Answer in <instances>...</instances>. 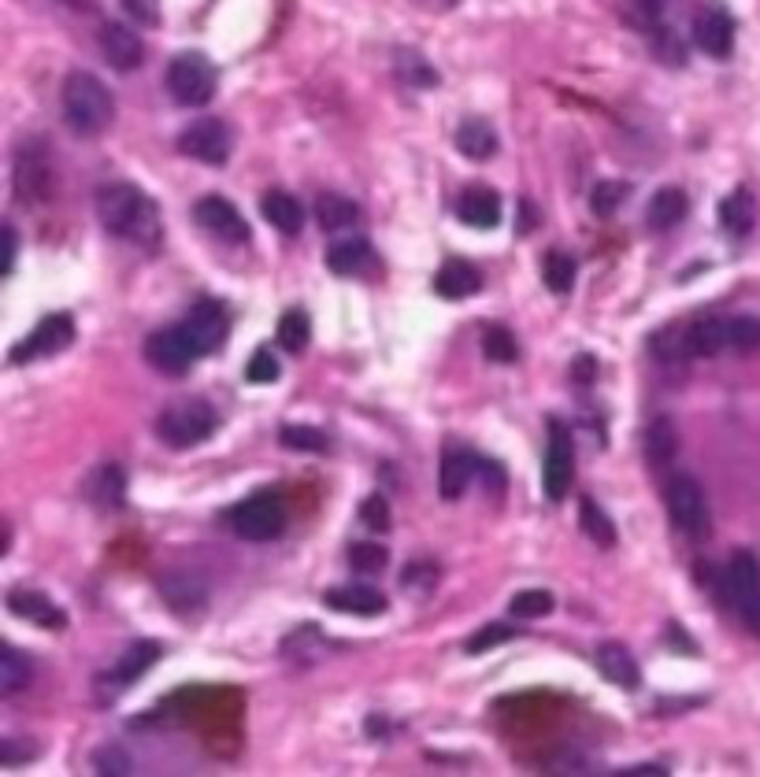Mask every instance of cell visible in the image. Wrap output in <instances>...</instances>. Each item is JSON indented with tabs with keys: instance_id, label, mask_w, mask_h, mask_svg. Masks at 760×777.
Returning a JSON list of instances; mask_svg holds the SVG:
<instances>
[{
	"instance_id": "681fc988",
	"label": "cell",
	"mask_w": 760,
	"mask_h": 777,
	"mask_svg": "<svg viewBox=\"0 0 760 777\" xmlns=\"http://www.w3.org/2000/svg\"><path fill=\"white\" fill-rule=\"evenodd\" d=\"M401 585L409 588V593H431V588L438 585V566L431 559H412L409 566L401 571Z\"/></svg>"
},
{
	"instance_id": "680465c9",
	"label": "cell",
	"mask_w": 760,
	"mask_h": 777,
	"mask_svg": "<svg viewBox=\"0 0 760 777\" xmlns=\"http://www.w3.org/2000/svg\"><path fill=\"white\" fill-rule=\"evenodd\" d=\"M68 4H86V0H68Z\"/></svg>"
},
{
	"instance_id": "b9f144b4",
	"label": "cell",
	"mask_w": 760,
	"mask_h": 777,
	"mask_svg": "<svg viewBox=\"0 0 760 777\" xmlns=\"http://www.w3.org/2000/svg\"><path fill=\"white\" fill-rule=\"evenodd\" d=\"M549 610H553V593H549V588H523V593H516L512 604H509V615L520 618V622L546 618Z\"/></svg>"
},
{
	"instance_id": "f5cc1de1",
	"label": "cell",
	"mask_w": 760,
	"mask_h": 777,
	"mask_svg": "<svg viewBox=\"0 0 760 777\" xmlns=\"http://www.w3.org/2000/svg\"><path fill=\"white\" fill-rule=\"evenodd\" d=\"M734 607H738V615H742L746 629H749V633H757V637H760V593L746 596L742 604H734Z\"/></svg>"
},
{
	"instance_id": "ee69618b",
	"label": "cell",
	"mask_w": 760,
	"mask_h": 777,
	"mask_svg": "<svg viewBox=\"0 0 760 777\" xmlns=\"http://www.w3.org/2000/svg\"><path fill=\"white\" fill-rule=\"evenodd\" d=\"M520 637V629L509 626V622H490V626H482L479 633H471L468 644H464V652L468 655H487L493 648H501V644H509Z\"/></svg>"
},
{
	"instance_id": "7bdbcfd3",
	"label": "cell",
	"mask_w": 760,
	"mask_h": 777,
	"mask_svg": "<svg viewBox=\"0 0 760 777\" xmlns=\"http://www.w3.org/2000/svg\"><path fill=\"white\" fill-rule=\"evenodd\" d=\"M398 78L412 89H434L438 71L423 60L420 52H398Z\"/></svg>"
},
{
	"instance_id": "9a60e30c",
	"label": "cell",
	"mask_w": 760,
	"mask_h": 777,
	"mask_svg": "<svg viewBox=\"0 0 760 777\" xmlns=\"http://www.w3.org/2000/svg\"><path fill=\"white\" fill-rule=\"evenodd\" d=\"M101 52L116 71H138L141 60H146V44L123 22H104L101 27Z\"/></svg>"
},
{
	"instance_id": "c3c4849f",
	"label": "cell",
	"mask_w": 760,
	"mask_h": 777,
	"mask_svg": "<svg viewBox=\"0 0 760 777\" xmlns=\"http://www.w3.org/2000/svg\"><path fill=\"white\" fill-rule=\"evenodd\" d=\"M279 374H282V366H279V360H274L271 349L252 352V360L246 366V377L252 385H271V382H279Z\"/></svg>"
},
{
	"instance_id": "52a82bcc",
	"label": "cell",
	"mask_w": 760,
	"mask_h": 777,
	"mask_svg": "<svg viewBox=\"0 0 760 777\" xmlns=\"http://www.w3.org/2000/svg\"><path fill=\"white\" fill-rule=\"evenodd\" d=\"M227 522L234 529V537L241 541L252 544L274 541L286 529V504L274 493H252L227 511Z\"/></svg>"
},
{
	"instance_id": "484cf974",
	"label": "cell",
	"mask_w": 760,
	"mask_h": 777,
	"mask_svg": "<svg viewBox=\"0 0 760 777\" xmlns=\"http://www.w3.org/2000/svg\"><path fill=\"white\" fill-rule=\"evenodd\" d=\"M260 211H263V219H268L274 230L286 233V238H297V233H301V226H304L301 200L290 196V193H282V189H271V193H263Z\"/></svg>"
},
{
	"instance_id": "e575fe53",
	"label": "cell",
	"mask_w": 760,
	"mask_h": 777,
	"mask_svg": "<svg viewBox=\"0 0 760 777\" xmlns=\"http://www.w3.org/2000/svg\"><path fill=\"white\" fill-rule=\"evenodd\" d=\"M30 677H34V670H30V659L19 648L8 644V648L0 652V696L23 693V688L30 685Z\"/></svg>"
},
{
	"instance_id": "816d5d0a",
	"label": "cell",
	"mask_w": 760,
	"mask_h": 777,
	"mask_svg": "<svg viewBox=\"0 0 760 777\" xmlns=\"http://www.w3.org/2000/svg\"><path fill=\"white\" fill-rule=\"evenodd\" d=\"M130 19L146 22V27H160V0H123Z\"/></svg>"
},
{
	"instance_id": "5bb4252c",
	"label": "cell",
	"mask_w": 760,
	"mask_h": 777,
	"mask_svg": "<svg viewBox=\"0 0 760 777\" xmlns=\"http://www.w3.org/2000/svg\"><path fill=\"white\" fill-rule=\"evenodd\" d=\"M86 504L97 511H119L127 504V471L119 463H101L82 482Z\"/></svg>"
},
{
	"instance_id": "7a4b0ae2",
	"label": "cell",
	"mask_w": 760,
	"mask_h": 777,
	"mask_svg": "<svg viewBox=\"0 0 760 777\" xmlns=\"http://www.w3.org/2000/svg\"><path fill=\"white\" fill-rule=\"evenodd\" d=\"M60 104H63V122H68L79 138H93V133L112 127V119H116L112 89L90 71H71L63 78Z\"/></svg>"
},
{
	"instance_id": "7402d4cb",
	"label": "cell",
	"mask_w": 760,
	"mask_h": 777,
	"mask_svg": "<svg viewBox=\"0 0 760 777\" xmlns=\"http://www.w3.org/2000/svg\"><path fill=\"white\" fill-rule=\"evenodd\" d=\"M460 222L476 230H493L501 222V196L490 185H468L460 196Z\"/></svg>"
},
{
	"instance_id": "db71d44e",
	"label": "cell",
	"mask_w": 760,
	"mask_h": 777,
	"mask_svg": "<svg viewBox=\"0 0 760 777\" xmlns=\"http://www.w3.org/2000/svg\"><path fill=\"white\" fill-rule=\"evenodd\" d=\"M571 377H576L579 385H590L593 377H598V363H593V355H579V360L571 363Z\"/></svg>"
},
{
	"instance_id": "277c9868",
	"label": "cell",
	"mask_w": 760,
	"mask_h": 777,
	"mask_svg": "<svg viewBox=\"0 0 760 777\" xmlns=\"http://www.w3.org/2000/svg\"><path fill=\"white\" fill-rule=\"evenodd\" d=\"M219 85L216 63L204 52H179L168 63V93L182 108H204L212 104Z\"/></svg>"
},
{
	"instance_id": "6da1fadb",
	"label": "cell",
	"mask_w": 760,
	"mask_h": 777,
	"mask_svg": "<svg viewBox=\"0 0 760 777\" xmlns=\"http://www.w3.org/2000/svg\"><path fill=\"white\" fill-rule=\"evenodd\" d=\"M97 204V219L108 233L123 238L138 249H160L163 241V219L160 208L141 193L138 185L130 182H104L93 196Z\"/></svg>"
},
{
	"instance_id": "603a6c76",
	"label": "cell",
	"mask_w": 760,
	"mask_h": 777,
	"mask_svg": "<svg viewBox=\"0 0 760 777\" xmlns=\"http://www.w3.org/2000/svg\"><path fill=\"white\" fill-rule=\"evenodd\" d=\"M157 659H160V644L157 640H138V644H130L123 655H119L112 670L104 674V682L116 685V688H127V685H134Z\"/></svg>"
},
{
	"instance_id": "d6a6232c",
	"label": "cell",
	"mask_w": 760,
	"mask_h": 777,
	"mask_svg": "<svg viewBox=\"0 0 760 777\" xmlns=\"http://www.w3.org/2000/svg\"><path fill=\"white\" fill-rule=\"evenodd\" d=\"M720 222L727 233H734V238H746V233H753L757 226V200L749 189H734L731 196L720 204Z\"/></svg>"
},
{
	"instance_id": "9c48e42d",
	"label": "cell",
	"mask_w": 760,
	"mask_h": 777,
	"mask_svg": "<svg viewBox=\"0 0 760 777\" xmlns=\"http://www.w3.org/2000/svg\"><path fill=\"white\" fill-rule=\"evenodd\" d=\"M230 144H234V138H230L227 122L223 119H197L190 122L182 133H179V152L190 155V160L197 163H208V167H219L230 160Z\"/></svg>"
},
{
	"instance_id": "f1b7e54d",
	"label": "cell",
	"mask_w": 760,
	"mask_h": 777,
	"mask_svg": "<svg viewBox=\"0 0 760 777\" xmlns=\"http://www.w3.org/2000/svg\"><path fill=\"white\" fill-rule=\"evenodd\" d=\"M649 352H653V360L676 366L682 360H690L693 352V337H690V326H682V322H668V326H660L653 337H649Z\"/></svg>"
},
{
	"instance_id": "f546056e",
	"label": "cell",
	"mask_w": 760,
	"mask_h": 777,
	"mask_svg": "<svg viewBox=\"0 0 760 777\" xmlns=\"http://www.w3.org/2000/svg\"><path fill=\"white\" fill-rule=\"evenodd\" d=\"M687 211H690V200L682 189L676 185H664V189H657L653 200H649V208H646V222L653 230H671V226H679L682 219H687Z\"/></svg>"
},
{
	"instance_id": "ba28073f",
	"label": "cell",
	"mask_w": 760,
	"mask_h": 777,
	"mask_svg": "<svg viewBox=\"0 0 760 777\" xmlns=\"http://www.w3.org/2000/svg\"><path fill=\"white\" fill-rule=\"evenodd\" d=\"M542 485L549 500H564L576 485V441L560 418H549V448H546V471Z\"/></svg>"
},
{
	"instance_id": "6f0895ef",
	"label": "cell",
	"mask_w": 760,
	"mask_h": 777,
	"mask_svg": "<svg viewBox=\"0 0 760 777\" xmlns=\"http://www.w3.org/2000/svg\"><path fill=\"white\" fill-rule=\"evenodd\" d=\"M416 4L431 8V11H449V8H457V0H416Z\"/></svg>"
},
{
	"instance_id": "4fadbf2b",
	"label": "cell",
	"mask_w": 760,
	"mask_h": 777,
	"mask_svg": "<svg viewBox=\"0 0 760 777\" xmlns=\"http://www.w3.org/2000/svg\"><path fill=\"white\" fill-rule=\"evenodd\" d=\"M146 360L157 366V371L179 377V374L190 371L193 360H201V355H197L193 341L186 337V330H182V322H179V326H168V330L152 333V337L146 341Z\"/></svg>"
},
{
	"instance_id": "1f68e13d",
	"label": "cell",
	"mask_w": 760,
	"mask_h": 777,
	"mask_svg": "<svg viewBox=\"0 0 760 777\" xmlns=\"http://www.w3.org/2000/svg\"><path fill=\"white\" fill-rule=\"evenodd\" d=\"M316 222L327 233L352 230L360 222V208H357V200H349V196H341V193H323V196L316 200Z\"/></svg>"
},
{
	"instance_id": "f6af8a7d",
	"label": "cell",
	"mask_w": 760,
	"mask_h": 777,
	"mask_svg": "<svg viewBox=\"0 0 760 777\" xmlns=\"http://www.w3.org/2000/svg\"><path fill=\"white\" fill-rule=\"evenodd\" d=\"M308 337H312V322H308L304 311H286L279 322V344L286 352H304Z\"/></svg>"
},
{
	"instance_id": "7dc6e473",
	"label": "cell",
	"mask_w": 760,
	"mask_h": 777,
	"mask_svg": "<svg viewBox=\"0 0 760 777\" xmlns=\"http://www.w3.org/2000/svg\"><path fill=\"white\" fill-rule=\"evenodd\" d=\"M360 522L363 526H368L371 533H390V526H393V515H390V500L387 496H368L360 504Z\"/></svg>"
},
{
	"instance_id": "9f6ffc18",
	"label": "cell",
	"mask_w": 760,
	"mask_h": 777,
	"mask_svg": "<svg viewBox=\"0 0 760 777\" xmlns=\"http://www.w3.org/2000/svg\"><path fill=\"white\" fill-rule=\"evenodd\" d=\"M646 774H664V766L642 763V766H631V770H623V777H646Z\"/></svg>"
},
{
	"instance_id": "e0dca14e",
	"label": "cell",
	"mask_w": 760,
	"mask_h": 777,
	"mask_svg": "<svg viewBox=\"0 0 760 777\" xmlns=\"http://www.w3.org/2000/svg\"><path fill=\"white\" fill-rule=\"evenodd\" d=\"M160 593L174 610H182V615H197V610L208 604V582L193 571L163 574L160 577Z\"/></svg>"
},
{
	"instance_id": "836d02e7",
	"label": "cell",
	"mask_w": 760,
	"mask_h": 777,
	"mask_svg": "<svg viewBox=\"0 0 760 777\" xmlns=\"http://www.w3.org/2000/svg\"><path fill=\"white\" fill-rule=\"evenodd\" d=\"M579 526L598 548H616V522L604 515V507L593 496L579 500Z\"/></svg>"
},
{
	"instance_id": "44dd1931",
	"label": "cell",
	"mask_w": 760,
	"mask_h": 777,
	"mask_svg": "<svg viewBox=\"0 0 760 777\" xmlns=\"http://www.w3.org/2000/svg\"><path fill=\"white\" fill-rule=\"evenodd\" d=\"M323 604L334 607V610H346V615L371 618V615H382V610H387V596L371 585H338V588H327Z\"/></svg>"
},
{
	"instance_id": "f35d334b",
	"label": "cell",
	"mask_w": 760,
	"mask_h": 777,
	"mask_svg": "<svg viewBox=\"0 0 760 777\" xmlns=\"http://www.w3.org/2000/svg\"><path fill=\"white\" fill-rule=\"evenodd\" d=\"M727 322V349L738 355H749L760 349V319L757 315H734Z\"/></svg>"
},
{
	"instance_id": "cb8c5ba5",
	"label": "cell",
	"mask_w": 760,
	"mask_h": 777,
	"mask_svg": "<svg viewBox=\"0 0 760 777\" xmlns=\"http://www.w3.org/2000/svg\"><path fill=\"white\" fill-rule=\"evenodd\" d=\"M598 670L609 677V682L616 688H627V693H634L638 685H642V670H638V663H634V655L623 648V644H601L598 648Z\"/></svg>"
},
{
	"instance_id": "f907efd6",
	"label": "cell",
	"mask_w": 760,
	"mask_h": 777,
	"mask_svg": "<svg viewBox=\"0 0 760 777\" xmlns=\"http://www.w3.org/2000/svg\"><path fill=\"white\" fill-rule=\"evenodd\" d=\"M93 766H97V774H104V777L130 774V755L119 748V744H104V748L93 751Z\"/></svg>"
},
{
	"instance_id": "ab89813d",
	"label": "cell",
	"mask_w": 760,
	"mask_h": 777,
	"mask_svg": "<svg viewBox=\"0 0 760 777\" xmlns=\"http://www.w3.org/2000/svg\"><path fill=\"white\" fill-rule=\"evenodd\" d=\"M693 352L698 355H720L727 349V322L723 319H698L690 322Z\"/></svg>"
},
{
	"instance_id": "30bf717a",
	"label": "cell",
	"mask_w": 760,
	"mask_h": 777,
	"mask_svg": "<svg viewBox=\"0 0 760 777\" xmlns=\"http://www.w3.org/2000/svg\"><path fill=\"white\" fill-rule=\"evenodd\" d=\"M186 337L193 341L197 355H212L223 349L227 333H230V315L219 300H201V304L190 307V315L182 319Z\"/></svg>"
},
{
	"instance_id": "d4e9b609",
	"label": "cell",
	"mask_w": 760,
	"mask_h": 777,
	"mask_svg": "<svg viewBox=\"0 0 760 777\" xmlns=\"http://www.w3.org/2000/svg\"><path fill=\"white\" fill-rule=\"evenodd\" d=\"M482 289V274L464 260L442 263V271L434 274V293L442 300H468Z\"/></svg>"
},
{
	"instance_id": "bcb514c9",
	"label": "cell",
	"mask_w": 760,
	"mask_h": 777,
	"mask_svg": "<svg viewBox=\"0 0 760 777\" xmlns=\"http://www.w3.org/2000/svg\"><path fill=\"white\" fill-rule=\"evenodd\" d=\"M387 559H390L387 548H382V544H371V541H360L349 548V563L357 574H382L387 571Z\"/></svg>"
},
{
	"instance_id": "5b68a950",
	"label": "cell",
	"mask_w": 760,
	"mask_h": 777,
	"mask_svg": "<svg viewBox=\"0 0 760 777\" xmlns=\"http://www.w3.org/2000/svg\"><path fill=\"white\" fill-rule=\"evenodd\" d=\"M668 515L676 522V529L690 541H704L712 533V515H709V496H704L701 482L687 471H679L664 488Z\"/></svg>"
},
{
	"instance_id": "ac0fdd59",
	"label": "cell",
	"mask_w": 760,
	"mask_h": 777,
	"mask_svg": "<svg viewBox=\"0 0 760 777\" xmlns=\"http://www.w3.org/2000/svg\"><path fill=\"white\" fill-rule=\"evenodd\" d=\"M8 610L19 618H27V622H34V626H41V629L68 626V615H63L46 593H38V588H12V593H8Z\"/></svg>"
},
{
	"instance_id": "74e56055",
	"label": "cell",
	"mask_w": 760,
	"mask_h": 777,
	"mask_svg": "<svg viewBox=\"0 0 760 777\" xmlns=\"http://www.w3.org/2000/svg\"><path fill=\"white\" fill-rule=\"evenodd\" d=\"M542 282L553 289V293H571V285H576V260H571L568 252H546L542 260Z\"/></svg>"
},
{
	"instance_id": "11a10c76",
	"label": "cell",
	"mask_w": 760,
	"mask_h": 777,
	"mask_svg": "<svg viewBox=\"0 0 760 777\" xmlns=\"http://www.w3.org/2000/svg\"><path fill=\"white\" fill-rule=\"evenodd\" d=\"M16 255H19L16 226H4V266H0V271H4V274H12V271H16Z\"/></svg>"
},
{
	"instance_id": "d6986e66",
	"label": "cell",
	"mask_w": 760,
	"mask_h": 777,
	"mask_svg": "<svg viewBox=\"0 0 760 777\" xmlns=\"http://www.w3.org/2000/svg\"><path fill=\"white\" fill-rule=\"evenodd\" d=\"M693 44L704 56H716V60H727L734 49V22L723 11H701L693 19Z\"/></svg>"
},
{
	"instance_id": "7c38bea8",
	"label": "cell",
	"mask_w": 760,
	"mask_h": 777,
	"mask_svg": "<svg viewBox=\"0 0 760 777\" xmlns=\"http://www.w3.org/2000/svg\"><path fill=\"white\" fill-rule=\"evenodd\" d=\"M71 341H74V319L71 315H46L34 326V333L12 349V363L49 360V355H60Z\"/></svg>"
},
{
	"instance_id": "8fae6325",
	"label": "cell",
	"mask_w": 760,
	"mask_h": 777,
	"mask_svg": "<svg viewBox=\"0 0 760 777\" xmlns=\"http://www.w3.org/2000/svg\"><path fill=\"white\" fill-rule=\"evenodd\" d=\"M193 219H197V226L208 230L219 241H227V244H246L249 241V222L241 219V211L219 193H208V196L197 200Z\"/></svg>"
},
{
	"instance_id": "3957f363",
	"label": "cell",
	"mask_w": 760,
	"mask_h": 777,
	"mask_svg": "<svg viewBox=\"0 0 760 777\" xmlns=\"http://www.w3.org/2000/svg\"><path fill=\"white\" fill-rule=\"evenodd\" d=\"M219 426L216 407L201 396H186L179 404H168L157 418V437L168 444V448H197L201 441H208Z\"/></svg>"
},
{
	"instance_id": "83f0119b",
	"label": "cell",
	"mask_w": 760,
	"mask_h": 777,
	"mask_svg": "<svg viewBox=\"0 0 760 777\" xmlns=\"http://www.w3.org/2000/svg\"><path fill=\"white\" fill-rule=\"evenodd\" d=\"M723 588L731 596V604H742L746 596L760 593V563L753 552H734L731 563H727L723 574Z\"/></svg>"
},
{
	"instance_id": "8d00e7d4",
	"label": "cell",
	"mask_w": 760,
	"mask_h": 777,
	"mask_svg": "<svg viewBox=\"0 0 760 777\" xmlns=\"http://www.w3.org/2000/svg\"><path fill=\"white\" fill-rule=\"evenodd\" d=\"M631 196V185L627 182H616V178H601V182H593L590 189V211L598 219H609L620 211L623 200Z\"/></svg>"
},
{
	"instance_id": "60d3db41",
	"label": "cell",
	"mask_w": 760,
	"mask_h": 777,
	"mask_svg": "<svg viewBox=\"0 0 760 777\" xmlns=\"http://www.w3.org/2000/svg\"><path fill=\"white\" fill-rule=\"evenodd\" d=\"M279 441H282V448H290V452H308V455L330 452V437L316 426H282Z\"/></svg>"
},
{
	"instance_id": "4dcf8cb0",
	"label": "cell",
	"mask_w": 760,
	"mask_h": 777,
	"mask_svg": "<svg viewBox=\"0 0 760 777\" xmlns=\"http://www.w3.org/2000/svg\"><path fill=\"white\" fill-rule=\"evenodd\" d=\"M457 149H460V155H468V160H476V163L490 160V155L498 152V130H493L487 119L471 115V119L460 122Z\"/></svg>"
},
{
	"instance_id": "d590c367",
	"label": "cell",
	"mask_w": 760,
	"mask_h": 777,
	"mask_svg": "<svg viewBox=\"0 0 760 777\" xmlns=\"http://www.w3.org/2000/svg\"><path fill=\"white\" fill-rule=\"evenodd\" d=\"M482 352H487L490 363H516L520 360V341L509 326L501 322H487L482 326Z\"/></svg>"
},
{
	"instance_id": "4316f807",
	"label": "cell",
	"mask_w": 760,
	"mask_h": 777,
	"mask_svg": "<svg viewBox=\"0 0 760 777\" xmlns=\"http://www.w3.org/2000/svg\"><path fill=\"white\" fill-rule=\"evenodd\" d=\"M679 426H676V418H668V415H657L653 422H649V430H646V460L649 466H671L676 463V455H679Z\"/></svg>"
},
{
	"instance_id": "2e32d148",
	"label": "cell",
	"mask_w": 760,
	"mask_h": 777,
	"mask_svg": "<svg viewBox=\"0 0 760 777\" xmlns=\"http://www.w3.org/2000/svg\"><path fill=\"white\" fill-rule=\"evenodd\" d=\"M374 249L368 238L352 233V238H338L334 244L327 249V266L341 278H360V274H371L374 271Z\"/></svg>"
},
{
	"instance_id": "ffe728a7",
	"label": "cell",
	"mask_w": 760,
	"mask_h": 777,
	"mask_svg": "<svg viewBox=\"0 0 760 777\" xmlns=\"http://www.w3.org/2000/svg\"><path fill=\"white\" fill-rule=\"evenodd\" d=\"M476 474H482L476 452L449 448L442 455V466H438V493H442V500H460L468 493V485H471V477H476Z\"/></svg>"
},
{
	"instance_id": "8992f818",
	"label": "cell",
	"mask_w": 760,
	"mask_h": 777,
	"mask_svg": "<svg viewBox=\"0 0 760 777\" xmlns=\"http://www.w3.org/2000/svg\"><path fill=\"white\" fill-rule=\"evenodd\" d=\"M16 196L23 204H49L57 193V163L46 141H23L16 152V174H12Z\"/></svg>"
}]
</instances>
